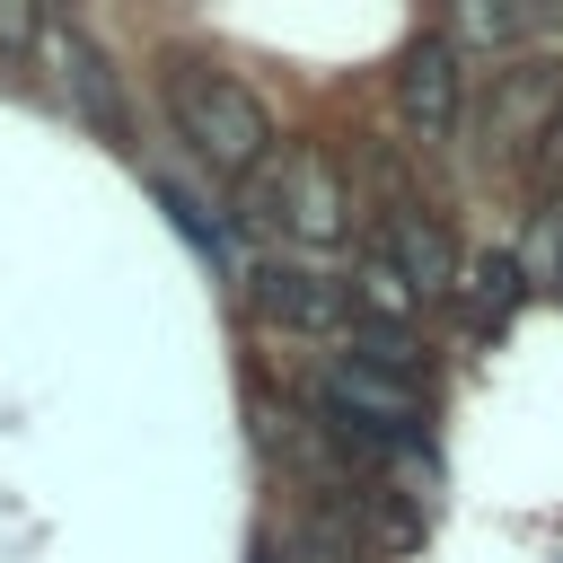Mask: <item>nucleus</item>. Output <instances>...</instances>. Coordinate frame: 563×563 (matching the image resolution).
<instances>
[{
  "label": "nucleus",
  "mask_w": 563,
  "mask_h": 563,
  "mask_svg": "<svg viewBox=\"0 0 563 563\" xmlns=\"http://www.w3.org/2000/svg\"><path fill=\"white\" fill-rule=\"evenodd\" d=\"M167 123L176 141L211 167V176H264L273 167V114L246 79H229L220 62H167Z\"/></svg>",
  "instance_id": "nucleus-1"
},
{
  "label": "nucleus",
  "mask_w": 563,
  "mask_h": 563,
  "mask_svg": "<svg viewBox=\"0 0 563 563\" xmlns=\"http://www.w3.org/2000/svg\"><path fill=\"white\" fill-rule=\"evenodd\" d=\"M317 405H325L334 457H387L396 440H413L431 422V387L405 361H369V352H334L317 378Z\"/></svg>",
  "instance_id": "nucleus-2"
},
{
  "label": "nucleus",
  "mask_w": 563,
  "mask_h": 563,
  "mask_svg": "<svg viewBox=\"0 0 563 563\" xmlns=\"http://www.w3.org/2000/svg\"><path fill=\"white\" fill-rule=\"evenodd\" d=\"M246 220L273 229V238H290L299 255H325V246L352 238V185H343V167H334L325 150H282V158L255 176Z\"/></svg>",
  "instance_id": "nucleus-3"
},
{
  "label": "nucleus",
  "mask_w": 563,
  "mask_h": 563,
  "mask_svg": "<svg viewBox=\"0 0 563 563\" xmlns=\"http://www.w3.org/2000/svg\"><path fill=\"white\" fill-rule=\"evenodd\" d=\"M563 114V62H510V70H493V88L475 97V158L484 167H528V150H537V132Z\"/></svg>",
  "instance_id": "nucleus-4"
},
{
  "label": "nucleus",
  "mask_w": 563,
  "mask_h": 563,
  "mask_svg": "<svg viewBox=\"0 0 563 563\" xmlns=\"http://www.w3.org/2000/svg\"><path fill=\"white\" fill-rule=\"evenodd\" d=\"M396 114H405V132L431 141V150L457 141V123H466V53H457L440 26L396 53Z\"/></svg>",
  "instance_id": "nucleus-5"
},
{
  "label": "nucleus",
  "mask_w": 563,
  "mask_h": 563,
  "mask_svg": "<svg viewBox=\"0 0 563 563\" xmlns=\"http://www.w3.org/2000/svg\"><path fill=\"white\" fill-rule=\"evenodd\" d=\"M44 62H53L62 97H70V106H79V114H88L106 141H123V88H114V62H106V53H97L79 26H62V18L44 26Z\"/></svg>",
  "instance_id": "nucleus-6"
},
{
  "label": "nucleus",
  "mask_w": 563,
  "mask_h": 563,
  "mask_svg": "<svg viewBox=\"0 0 563 563\" xmlns=\"http://www.w3.org/2000/svg\"><path fill=\"white\" fill-rule=\"evenodd\" d=\"M255 308L273 317V325H290V334H334L343 317H352V299H343V282H325L317 264H255Z\"/></svg>",
  "instance_id": "nucleus-7"
},
{
  "label": "nucleus",
  "mask_w": 563,
  "mask_h": 563,
  "mask_svg": "<svg viewBox=\"0 0 563 563\" xmlns=\"http://www.w3.org/2000/svg\"><path fill=\"white\" fill-rule=\"evenodd\" d=\"M378 255H387V264H396V273H405L422 299H440V290H466V282H457V273H466V264H457V238H449L431 211H413V202H405V211H387V238H378Z\"/></svg>",
  "instance_id": "nucleus-8"
},
{
  "label": "nucleus",
  "mask_w": 563,
  "mask_h": 563,
  "mask_svg": "<svg viewBox=\"0 0 563 563\" xmlns=\"http://www.w3.org/2000/svg\"><path fill=\"white\" fill-rule=\"evenodd\" d=\"M343 299H352V317H361L378 343H405V334H413V317H422V290H413L387 255H361V264H352V282H343Z\"/></svg>",
  "instance_id": "nucleus-9"
},
{
  "label": "nucleus",
  "mask_w": 563,
  "mask_h": 563,
  "mask_svg": "<svg viewBox=\"0 0 563 563\" xmlns=\"http://www.w3.org/2000/svg\"><path fill=\"white\" fill-rule=\"evenodd\" d=\"M440 35H449L457 53H466V44H519V35H537V18H528V9H457Z\"/></svg>",
  "instance_id": "nucleus-10"
},
{
  "label": "nucleus",
  "mask_w": 563,
  "mask_h": 563,
  "mask_svg": "<svg viewBox=\"0 0 563 563\" xmlns=\"http://www.w3.org/2000/svg\"><path fill=\"white\" fill-rule=\"evenodd\" d=\"M466 299H475V317L493 325V317L519 299V264H510V255H484V264H475V282H466Z\"/></svg>",
  "instance_id": "nucleus-11"
},
{
  "label": "nucleus",
  "mask_w": 563,
  "mask_h": 563,
  "mask_svg": "<svg viewBox=\"0 0 563 563\" xmlns=\"http://www.w3.org/2000/svg\"><path fill=\"white\" fill-rule=\"evenodd\" d=\"M528 185H537L545 202H563V114L537 132V150H528Z\"/></svg>",
  "instance_id": "nucleus-12"
},
{
  "label": "nucleus",
  "mask_w": 563,
  "mask_h": 563,
  "mask_svg": "<svg viewBox=\"0 0 563 563\" xmlns=\"http://www.w3.org/2000/svg\"><path fill=\"white\" fill-rule=\"evenodd\" d=\"M44 26H53V18H35V9H9V0H0V44H9V53H44Z\"/></svg>",
  "instance_id": "nucleus-13"
}]
</instances>
